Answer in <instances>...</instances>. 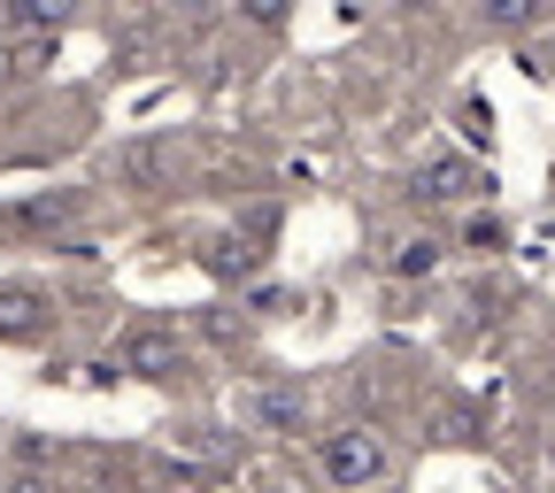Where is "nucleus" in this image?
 I'll use <instances>...</instances> for the list:
<instances>
[{
	"label": "nucleus",
	"mask_w": 555,
	"mask_h": 493,
	"mask_svg": "<svg viewBox=\"0 0 555 493\" xmlns=\"http://www.w3.org/2000/svg\"><path fill=\"white\" fill-rule=\"evenodd\" d=\"M317 470H324L339 493H363V485H386V478H393V447H386V432L347 425V432H324V440H317Z\"/></svg>",
	"instance_id": "obj_1"
},
{
	"label": "nucleus",
	"mask_w": 555,
	"mask_h": 493,
	"mask_svg": "<svg viewBox=\"0 0 555 493\" xmlns=\"http://www.w3.org/2000/svg\"><path fill=\"white\" fill-rule=\"evenodd\" d=\"M486 193V178H478V163H463V155H433L425 170H416V200L425 208H463V200H478Z\"/></svg>",
	"instance_id": "obj_2"
},
{
	"label": "nucleus",
	"mask_w": 555,
	"mask_h": 493,
	"mask_svg": "<svg viewBox=\"0 0 555 493\" xmlns=\"http://www.w3.org/2000/svg\"><path fill=\"white\" fill-rule=\"evenodd\" d=\"M185 363V347H178V332H155V324H139V332H124V371L131 378H170Z\"/></svg>",
	"instance_id": "obj_3"
},
{
	"label": "nucleus",
	"mask_w": 555,
	"mask_h": 493,
	"mask_svg": "<svg viewBox=\"0 0 555 493\" xmlns=\"http://www.w3.org/2000/svg\"><path fill=\"white\" fill-rule=\"evenodd\" d=\"M440 239L433 232H409V239H393V255H386V277H401V286H416V277H433L440 270Z\"/></svg>",
	"instance_id": "obj_4"
},
{
	"label": "nucleus",
	"mask_w": 555,
	"mask_h": 493,
	"mask_svg": "<svg viewBox=\"0 0 555 493\" xmlns=\"http://www.w3.org/2000/svg\"><path fill=\"white\" fill-rule=\"evenodd\" d=\"M255 425H262L270 440H294V432H301V386H270V393H255Z\"/></svg>",
	"instance_id": "obj_5"
},
{
	"label": "nucleus",
	"mask_w": 555,
	"mask_h": 493,
	"mask_svg": "<svg viewBox=\"0 0 555 493\" xmlns=\"http://www.w3.org/2000/svg\"><path fill=\"white\" fill-rule=\"evenodd\" d=\"M131 193H147L155 178H163V147H155V139H139V147H116V163H108Z\"/></svg>",
	"instance_id": "obj_6"
},
{
	"label": "nucleus",
	"mask_w": 555,
	"mask_h": 493,
	"mask_svg": "<svg viewBox=\"0 0 555 493\" xmlns=\"http://www.w3.org/2000/svg\"><path fill=\"white\" fill-rule=\"evenodd\" d=\"M39 324H47L39 294H0V339H31Z\"/></svg>",
	"instance_id": "obj_7"
},
{
	"label": "nucleus",
	"mask_w": 555,
	"mask_h": 493,
	"mask_svg": "<svg viewBox=\"0 0 555 493\" xmlns=\"http://www.w3.org/2000/svg\"><path fill=\"white\" fill-rule=\"evenodd\" d=\"M0 493H62V478L39 463H16V470H0Z\"/></svg>",
	"instance_id": "obj_8"
},
{
	"label": "nucleus",
	"mask_w": 555,
	"mask_h": 493,
	"mask_svg": "<svg viewBox=\"0 0 555 493\" xmlns=\"http://www.w3.org/2000/svg\"><path fill=\"white\" fill-rule=\"evenodd\" d=\"M69 217H78V200H69V193H62V200H24V208H16V224H69Z\"/></svg>",
	"instance_id": "obj_9"
},
{
	"label": "nucleus",
	"mask_w": 555,
	"mask_h": 493,
	"mask_svg": "<svg viewBox=\"0 0 555 493\" xmlns=\"http://www.w3.org/2000/svg\"><path fill=\"white\" fill-rule=\"evenodd\" d=\"M486 24H494V31H525V24H540V9H532V0H494Z\"/></svg>",
	"instance_id": "obj_10"
},
{
	"label": "nucleus",
	"mask_w": 555,
	"mask_h": 493,
	"mask_svg": "<svg viewBox=\"0 0 555 493\" xmlns=\"http://www.w3.org/2000/svg\"><path fill=\"white\" fill-rule=\"evenodd\" d=\"M463 247H470V255H494V247H502V224H494V217H470V224H463Z\"/></svg>",
	"instance_id": "obj_11"
},
{
	"label": "nucleus",
	"mask_w": 555,
	"mask_h": 493,
	"mask_svg": "<svg viewBox=\"0 0 555 493\" xmlns=\"http://www.w3.org/2000/svg\"><path fill=\"white\" fill-rule=\"evenodd\" d=\"M547 54H555V31H547Z\"/></svg>",
	"instance_id": "obj_12"
}]
</instances>
